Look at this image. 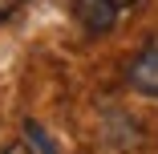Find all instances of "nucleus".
I'll use <instances>...</instances> for the list:
<instances>
[{"mask_svg":"<svg viewBox=\"0 0 158 154\" xmlns=\"http://www.w3.org/2000/svg\"><path fill=\"white\" fill-rule=\"evenodd\" d=\"M24 134H28V142H33L37 150H45V154H57V150H53V142H49V134L37 126V122H24Z\"/></svg>","mask_w":158,"mask_h":154,"instance_id":"nucleus-3","label":"nucleus"},{"mask_svg":"<svg viewBox=\"0 0 158 154\" xmlns=\"http://www.w3.org/2000/svg\"><path fill=\"white\" fill-rule=\"evenodd\" d=\"M110 4H118V8H130V4H138V0H110Z\"/></svg>","mask_w":158,"mask_h":154,"instance_id":"nucleus-6","label":"nucleus"},{"mask_svg":"<svg viewBox=\"0 0 158 154\" xmlns=\"http://www.w3.org/2000/svg\"><path fill=\"white\" fill-rule=\"evenodd\" d=\"M0 154H33L24 142H8V146H0Z\"/></svg>","mask_w":158,"mask_h":154,"instance_id":"nucleus-5","label":"nucleus"},{"mask_svg":"<svg viewBox=\"0 0 158 154\" xmlns=\"http://www.w3.org/2000/svg\"><path fill=\"white\" fill-rule=\"evenodd\" d=\"M73 12H77L81 28L93 37L114 33V24H118V4H110V0H73Z\"/></svg>","mask_w":158,"mask_h":154,"instance_id":"nucleus-1","label":"nucleus"},{"mask_svg":"<svg viewBox=\"0 0 158 154\" xmlns=\"http://www.w3.org/2000/svg\"><path fill=\"white\" fill-rule=\"evenodd\" d=\"M20 4H24V0H0V20H8V16H12Z\"/></svg>","mask_w":158,"mask_h":154,"instance_id":"nucleus-4","label":"nucleus"},{"mask_svg":"<svg viewBox=\"0 0 158 154\" xmlns=\"http://www.w3.org/2000/svg\"><path fill=\"white\" fill-rule=\"evenodd\" d=\"M130 85L138 89V94H150L158 98V45H146L134 61H130Z\"/></svg>","mask_w":158,"mask_h":154,"instance_id":"nucleus-2","label":"nucleus"}]
</instances>
